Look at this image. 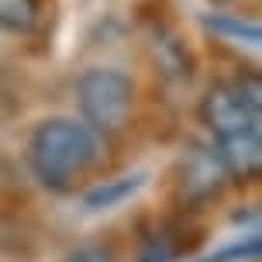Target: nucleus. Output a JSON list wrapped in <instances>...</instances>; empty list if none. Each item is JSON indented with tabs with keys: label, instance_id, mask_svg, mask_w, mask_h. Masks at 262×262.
Returning a JSON list of instances; mask_svg holds the SVG:
<instances>
[{
	"label": "nucleus",
	"instance_id": "1",
	"mask_svg": "<svg viewBox=\"0 0 262 262\" xmlns=\"http://www.w3.org/2000/svg\"><path fill=\"white\" fill-rule=\"evenodd\" d=\"M104 135L69 118L41 121L28 142V162L35 180L55 193H66L83 176H90L104 162Z\"/></svg>",
	"mask_w": 262,
	"mask_h": 262
},
{
	"label": "nucleus",
	"instance_id": "2",
	"mask_svg": "<svg viewBox=\"0 0 262 262\" xmlns=\"http://www.w3.org/2000/svg\"><path fill=\"white\" fill-rule=\"evenodd\" d=\"M76 100L83 111V124L97 135H114L128 124L135 104V83L128 73L97 66L76 79Z\"/></svg>",
	"mask_w": 262,
	"mask_h": 262
},
{
	"label": "nucleus",
	"instance_id": "3",
	"mask_svg": "<svg viewBox=\"0 0 262 262\" xmlns=\"http://www.w3.org/2000/svg\"><path fill=\"white\" fill-rule=\"evenodd\" d=\"M259 79H235V83H217L210 86L207 97L200 100V121L207 131L221 142L231 135L259 131Z\"/></svg>",
	"mask_w": 262,
	"mask_h": 262
},
{
	"label": "nucleus",
	"instance_id": "4",
	"mask_svg": "<svg viewBox=\"0 0 262 262\" xmlns=\"http://www.w3.org/2000/svg\"><path fill=\"white\" fill-rule=\"evenodd\" d=\"M217 159H221L228 180H238V183L259 180V169H262V138H259V131H245V135L221 138V142H217Z\"/></svg>",
	"mask_w": 262,
	"mask_h": 262
},
{
	"label": "nucleus",
	"instance_id": "5",
	"mask_svg": "<svg viewBox=\"0 0 262 262\" xmlns=\"http://www.w3.org/2000/svg\"><path fill=\"white\" fill-rule=\"evenodd\" d=\"M228 180V172H224L221 159L217 152H210V148H193L190 156H186V180H183V193L190 200H207L221 190V183Z\"/></svg>",
	"mask_w": 262,
	"mask_h": 262
},
{
	"label": "nucleus",
	"instance_id": "6",
	"mask_svg": "<svg viewBox=\"0 0 262 262\" xmlns=\"http://www.w3.org/2000/svg\"><path fill=\"white\" fill-rule=\"evenodd\" d=\"M204 28L210 35H217V38L238 41V45H249V49H259V41H262V28L255 21H242L235 14H207Z\"/></svg>",
	"mask_w": 262,
	"mask_h": 262
},
{
	"label": "nucleus",
	"instance_id": "7",
	"mask_svg": "<svg viewBox=\"0 0 262 262\" xmlns=\"http://www.w3.org/2000/svg\"><path fill=\"white\" fill-rule=\"evenodd\" d=\"M145 176L135 172V176H121V180H107V183L93 186L90 193L83 196V207L86 210H107V207H118L121 200H128L135 190H142Z\"/></svg>",
	"mask_w": 262,
	"mask_h": 262
},
{
	"label": "nucleus",
	"instance_id": "8",
	"mask_svg": "<svg viewBox=\"0 0 262 262\" xmlns=\"http://www.w3.org/2000/svg\"><path fill=\"white\" fill-rule=\"evenodd\" d=\"M41 17L38 0H0V28L11 35H28L35 31Z\"/></svg>",
	"mask_w": 262,
	"mask_h": 262
},
{
	"label": "nucleus",
	"instance_id": "9",
	"mask_svg": "<svg viewBox=\"0 0 262 262\" xmlns=\"http://www.w3.org/2000/svg\"><path fill=\"white\" fill-rule=\"evenodd\" d=\"M259 249H262L259 235H249L245 242L228 245V249L214 252V255H207V259H196V262H255V259H259Z\"/></svg>",
	"mask_w": 262,
	"mask_h": 262
},
{
	"label": "nucleus",
	"instance_id": "10",
	"mask_svg": "<svg viewBox=\"0 0 262 262\" xmlns=\"http://www.w3.org/2000/svg\"><path fill=\"white\" fill-rule=\"evenodd\" d=\"M214 4H231V0H214Z\"/></svg>",
	"mask_w": 262,
	"mask_h": 262
}]
</instances>
